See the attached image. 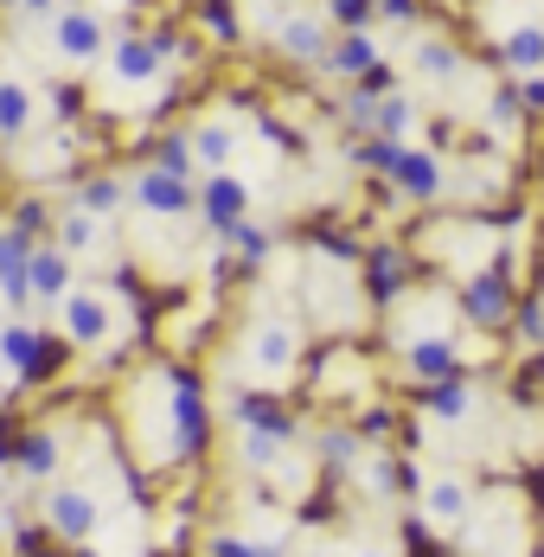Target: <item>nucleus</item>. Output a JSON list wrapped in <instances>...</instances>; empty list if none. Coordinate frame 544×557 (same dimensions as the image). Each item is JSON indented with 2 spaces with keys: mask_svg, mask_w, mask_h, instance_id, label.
<instances>
[{
  "mask_svg": "<svg viewBox=\"0 0 544 557\" xmlns=\"http://www.w3.org/2000/svg\"><path fill=\"white\" fill-rule=\"evenodd\" d=\"M512 339L532 346V352H544V295H526V301H519V314H512Z\"/></svg>",
  "mask_w": 544,
  "mask_h": 557,
  "instance_id": "41",
  "label": "nucleus"
},
{
  "mask_svg": "<svg viewBox=\"0 0 544 557\" xmlns=\"http://www.w3.org/2000/svg\"><path fill=\"white\" fill-rule=\"evenodd\" d=\"M148 168H166V173H180V180H199V148H193V128H166V135H154L148 148Z\"/></svg>",
  "mask_w": 544,
  "mask_h": 557,
  "instance_id": "27",
  "label": "nucleus"
},
{
  "mask_svg": "<svg viewBox=\"0 0 544 557\" xmlns=\"http://www.w3.org/2000/svg\"><path fill=\"white\" fill-rule=\"evenodd\" d=\"M97 237H103V224H97V212H84V206H71V212L58 219V237H52V244H64V250L77 257V250H97Z\"/></svg>",
  "mask_w": 544,
  "mask_h": 557,
  "instance_id": "37",
  "label": "nucleus"
},
{
  "mask_svg": "<svg viewBox=\"0 0 544 557\" xmlns=\"http://www.w3.org/2000/svg\"><path fill=\"white\" fill-rule=\"evenodd\" d=\"M321 13L333 20V33H372L379 26V0H326Z\"/></svg>",
  "mask_w": 544,
  "mask_h": 557,
  "instance_id": "39",
  "label": "nucleus"
},
{
  "mask_svg": "<svg viewBox=\"0 0 544 557\" xmlns=\"http://www.w3.org/2000/svg\"><path fill=\"white\" fill-rule=\"evenodd\" d=\"M58 468H64V443H58V430L52 423H26L20 455H13V474H26V481H52Z\"/></svg>",
  "mask_w": 544,
  "mask_h": 557,
  "instance_id": "22",
  "label": "nucleus"
},
{
  "mask_svg": "<svg viewBox=\"0 0 544 557\" xmlns=\"http://www.w3.org/2000/svg\"><path fill=\"white\" fill-rule=\"evenodd\" d=\"M308 391H314V404H366V391H372V366H366V352L359 346H321L314 352V372H308Z\"/></svg>",
  "mask_w": 544,
  "mask_h": 557,
  "instance_id": "5",
  "label": "nucleus"
},
{
  "mask_svg": "<svg viewBox=\"0 0 544 557\" xmlns=\"http://www.w3.org/2000/svg\"><path fill=\"white\" fill-rule=\"evenodd\" d=\"M64 557H103L97 545H64Z\"/></svg>",
  "mask_w": 544,
  "mask_h": 557,
  "instance_id": "50",
  "label": "nucleus"
},
{
  "mask_svg": "<svg viewBox=\"0 0 544 557\" xmlns=\"http://www.w3.org/2000/svg\"><path fill=\"white\" fill-rule=\"evenodd\" d=\"M166 391H173V468H199L212 455V397L199 366L166 359Z\"/></svg>",
  "mask_w": 544,
  "mask_h": 557,
  "instance_id": "2",
  "label": "nucleus"
},
{
  "mask_svg": "<svg viewBox=\"0 0 544 557\" xmlns=\"http://www.w3.org/2000/svg\"><path fill=\"white\" fill-rule=\"evenodd\" d=\"M397 372L423 391V385H442V379H461L468 359H461V346H455L448 334H417V339L397 346Z\"/></svg>",
  "mask_w": 544,
  "mask_h": 557,
  "instance_id": "9",
  "label": "nucleus"
},
{
  "mask_svg": "<svg viewBox=\"0 0 544 557\" xmlns=\"http://www.w3.org/2000/svg\"><path fill=\"white\" fill-rule=\"evenodd\" d=\"M64 7H71V0H26V7H20V13H26V20H58V13H64Z\"/></svg>",
  "mask_w": 544,
  "mask_h": 557,
  "instance_id": "48",
  "label": "nucleus"
},
{
  "mask_svg": "<svg viewBox=\"0 0 544 557\" xmlns=\"http://www.w3.org/2000/svg\"><path fill=\"white\" fill-rule=\"evenodd\" d=\"M326 52H333V20L326 13H288L275 26V58L295 64V71H321Z\"/></svg>",
  "mask_w": 544,
  "mask_h": 557,
  "instance_id": "11",
  "label": "nucleus"
},
{
  "mask_svg": "<svg viewBox=\"0 0 544 557\" xmlns=\"http://www.w3.org/2000/svg\"><path fill=\"white\" fill-rule=\"evenodd\" d=\"M353 430L366 436V448H391L397 436H410V423H404L397 404H359L353 410Z\"/></svg>",
  "mask_w": 544,
  "mask_h": 557,
  "instance_id": "30",
  "label": "nucleus"
},
{
  "mask_svg": "<svg viewBox=\"0 0 544 557\" xmlns=\"http://www.w3.org/2000/svg\"><path fill=\"white\" fill-rule=\"evenodd\" d=\"M33 352H39V327H26V321H13V327H0V359L13 366V379L33 366Z\"/></svg>",
  "mask_w": 544,
  "mask_h": 557,
  "instance_id": "40",
  "label": "nucleus"
},
{
  "mask_svg": "<svg viewBox=\"0 0 544 557\" xmlns=\"http://www.w3.org/2000/svg\"><path fill=\"white\" fill-rule=\"evenodd\" d=\"M224 250H237V263H244V270L257 276V270L270 263L275 237H270V231H263V224H257V219H250V224H237V231H231V244H224Z\"/></svg>",
  "mask_w": 544,
  "mask_h": 557,
  "instance_id": "35",
  "label": "nucleus"
},
{
  "mask_svg": "<svg viewBox=\"0 0 544 557\" xmlns=\"http://www.w3.org/2000/svg\"><path fill=\"white\" fill-rule=\"evenodd\" d=\"M193 148H199V168L206 173H224L231 154H237V128H231V122H199V128H193Z\"/></svg>",
  "mask_w": 544,
  "mask_h": 557,
  "instance_id": "33",
  "label": "nucleus"
},
{
  "mask_svg": "<svg viewBox=\"0 0 544 557\" xmlns=\"http://www.w3.org/2000/svg\"><path fill=\"white\" fill-rule=\"evenodd\" d=\"M0 237H7V224H0Z\"/></svg>",
  "mask_w": 544,
  "mask_h": 557,
  "instance_id": "55",
  "label": "nucleus"
},
{
  "mask_svg": "<svg viewBox=\"0 0 544 557\" xmlns=\"http://www.w3.org/2000/svg\"><path fill=\"white\" fill-rule=\"evenodd\" d=\"M20 7H26V0H0V13H20Z\"/></svg>",
  "mask_w": 544,
  "mask_h": 557,
  "instance_id": "51",
  "label": "nucleus"
},
{
  "mask_svg": "<svg viewBox=\"0 0 544 557\" xmlns=\"http://www.w3.org/2000/svg\"><path fill=\"white\" fill-rule=\"evenodd\" d=\"M397 154H404V141H384V135H353L346 141V161L366 173V180H391L397 173Z\"/></svg>",
  "mask_w": 544,
  "mask_h": 557,
  "instance_id": "31",
  "label": "nucleus"
},
{
  "mask_svg": "<svg viewBox=\"0 0 544 557\" xmlns=\"http://www.w3.org/2000/svg\"><path fill=\"white\" fill-rule=\"evenodd\" d=\"M423 519H430V532H468V519H474V487L461 481V474H442L423 487Z\"/></svg>",
  "mask_w": 544,
  "mask_h": 557,
  "instance_id": "15",
  "label": "nucleus"
},
{
  "mask_svg": "<svg viewBox=\"0 0 544 557\" xmlns=\"http://www.w3.org/2000/svg\"><path fill=\"white\" fill-rule=\"evenodd\" d=\"M58 219H64V212H58L46 193H20V199H13V219H7V224H13L20 237H33V244H52Z\"/></svg>",
  "mask_w": 544,
  "mask_h": 557,
  "instance_id": "29",
  "label": "nucleus"
},
{
  "mask_svg": "<svg viewBox=\"0 0 544 557\" xmlns=\"http://www.w3.org/2000/svg\"><path fill=\"white\" fill-rule=\"evenodd\" d=\"M417 410L435 417V423H448V430L468 423V417H474V385H468V372H461V379H442V385H423L417 391Z\"/></svg>",
  "mask_w": 544,
  "mask_h": 557,
  "instance_id": "24",
  "label": "nucleus"
},
{
  "mask_svg": "<svg viewBox=\"0 0 544 557\" xmlns=\"http://www.w3.org/2000/svg\"><path fill=\"white\" fill-rule=\"evenodd\" d=\"M193 20L212 33V46H237V39H244V20H237L231 0H193Z\"/></svg>",
  "mask_w": 544,
  "mask_h": 557,
  "instance_id": "34",
  "label": "nucleus"
},
{
  "mask_svg": "<svg viewBox=\"0 0 544 557\" xmlns=\"http://www.w3.org/2000/svg\"><path fill=\"white\" fill-rule=\"evenodd\" d=\"M161 71H166V58L154 52V39H148V33H135V26L109 46V77H115V84H154Z\"/></svg>",
  "mask_w": 544,
  "mask_h": 557,
  "instance_id": "18",
  "label": "nucleus"
},
{
  "mask_svg": "<svg viewBox=\"0 0 544 557\" xmlns=\"http://www.w3.org/2000/svg\"><path fill=\"white\" fill-rule=\"evenodd\" d=\"M7 404H13V391H7V385H0V410H7Z\"/></svg>",
  "mask_w": 544,
  "mask_h": 557,
  "instance_id": "53",
  "label": "nucleus"
},
{
  "mask_svg": "<svg viewBox=\"0 0 544 557\" xmlns=\"http://www.w3.org/2000/svg\"><path fill=\"white\" fill-rule=\"evenodd\" d=\"M410 128H417V103L404 97V90H391L379 103V128L372 135H384V141H410Z\"/></svg>",
  "mask_w": 544,
  "mask_h": 557,
  "instance_id": "38",
  "label": "nucleus"
},
{
  "mask_svg": "<svg viewBox=\"0 0 544 557\" xmlns=\"http://www.w3.org/2000/svg\"><path fill=\"white\" fill-rule=\"evenodd\" d=\"M231 423L237 430H263V436H282V443H301L308 436V423H301V410L270 385H244L231 391Z\"/></svg>",
  "mask_w": 544,
  "mask_h": 557,
  "instance_id": "7",
  "label": "nucleus"
},
{
  "mask_svg": "<svg viewBox=\"0 0 544 557\" xmlns=\"http://www.w3.org/2000/svg\"><path fill=\"white\" fill-rule=\"evenodd\" d=\"M33 122H39V97L26 84H0V135L20 141V135H33Z\"/></svg>",
  "mask_w": 544,
  "mask_h": 557,
  "instance_id": "32",
  "label": "nucleus"
},
{
  "mask_svg": "<svg viewBox=\"0 0 544 557\" xmlns=\"http://www.w3.org/2000/svg\"><path fill=\"white\" fill-rule=\"evenodd\" d=\"M128 199L148 212V219H161V224H186V219H199V180H180V173H166V168H141L128 173Z\"/></svg>",
  "mask_w": 544,
  "mask_h": 557,
  "instance_id": "6",
  "label": "nucleus"
},
{
  "mask_svg": "<svg viewBox=\"0 0 544 557\" xmlns=\"http://www.w3.org/2000/svg\"><path fill=\"white\" fill-rule=\"evenodd\" d=\"M423 7H430V0H379V20L384 26H417Z\"/></svg>",
  "mask_w": 544,
  "mask_h": 557,
  "instance_id": "45",
  "label": "nucleus"
},
{
  "mask_svg": "<svg viewBox=\"0 0 544 557\" xmlns=\"http://www.w3.org/2000/svg\"><path fill=\"white\" fill-rule=\"evenodd\" d=\"M410 71H417L423 84H455V77L468 71V52H461L448 33H417V39H410Z\"/></svg>",
  "mask_w": 544,
  "mask_h": 557,
  "instance_id": "19",
  "label": "nucleus"
},
{
  "mask_svg": "<svg viewBox=\"0 0 544 557\" xmlns=\"http://www.w3.org/2000/svg\"><path fill=\"white\" fill-rule=\"evenodd\" d=\"M314 468H321L326 481H339V474H359V468H366V436L353 430V417L314 430Z\"/></svg>",
  "mask_w": 544,
  "mask_h": 557,
  "instance_id": "14",
  "label": "nucleus"
},
{
  "mask_svg": "<svg viewBox=\"0 0 544 557\" xmlns=\"http://www.w3.org/2000/svg\"><path fill=\"white\" fill-rule=\"evenodd\" d=\"M539 288H544V237H539Z\"/></svg>",
  "mask_w": 544,
  "mask_h": 557,
  "instance_id": "52",
  "label": "nucleus"
},
{
  "mask_svg": "<svg viewBox=\"0 0 544 557\" xmlns=\"http://www.w3.org/2000/svg\"><path fill=\"white\" fill-rule=\"evenodd\" d=\"M391 186L404 193V206H442V193H448V168H442V154H435V148H417V141H404Z\"/></svg>",
  "mask_w": 544,
  "mask_h": 557,
  "instance_id": "12",
  "label": "nucleus"
},
{
  "mask_svg": "<svg viewBox=\"0 0 544 557\" xmlns=\"http://www.w3.org/2000/svg\"><path fill=\"white\" fill-rule=\"evenodd\" d=\"M526 494H532V506H539V512H544V461H539V468H532V474H526Z\"/></svg>",
  "mask_w": 544,
  "mask_h": 557,
  "instance_id": "49",
  "label": "nucleus"
},
{
  "mask_svg": "<svg viewBox=\"0 0 544 557\" xmlns=\"http://www.w3.org/2000/svg\"><path fill=\"white\" fill-rule=\"evenodd\" d=\"M493 64L506 77H539L544 71V20H519L493 39Z\"/></svg>",
  "mask_w": 544,
  "mask_h": 557,
  "instance_id": "16",
  "label": "nucleus"
},
{
  "mask_svg": "<svg viewBox=\"0 0 544 557\" xmlns=\"http://www.w3.org/2000/svg\"><path fill=\"white\" fill-rule=\"evenodd\" d=\"M39 519L58 532V545H90L97 525H103V500L90 487H52L46 506H39Z\"/></svg>",
  "mask_w": 544,
  "mask_h": 557,
  "instance_id": "10",
  "label": "nucleus"
},
{
  "mask_svg": "<svg viewBox=\"0 0 544 557\" xmlns=\"http://www.w3.org/2000/svg\"><path fill=\"white\" fill-rule=\"evenodd\" d=\"M148 39H154V52H161L166 64H180V58L193 52V46H186V33H180V26H173V20H166V26H154V33H148Z\"/></svg>",
  "mask_w": 544,
  "mask_h": 557,
  "instance_id": "43",
  "label": "nucleus"
},
{
  "mask_svg": "<svg viewBox=\"0 0 544 557\" xmlns=\"http://www.w3.org/2000/svg\"><path fill=\"white\" fill-rule=\"evenodd\" d=\"M71 186H77V199H71V206H84V212H97V219L122 212V199H128V180H122V173L71 168Z\"/></svg>",
  "mask_w": 544,
  "mask_h": 557,
  "instance_id": "26",
  "label": "nucleus"
},
{
  "mask_svg": "<svg viewBox=\"0 0 544 557\" xmlns=\"http://www.w3.org/2000/svg\"><path fill=\"white\" fill-rule=\"evenodd\" d=\"M0 141H7V135H0Z\"/></svg>",
  "mask_w": 544,
  "mask_h": 557,
  "instance_id": "56",
  "label": "nucleus"
},
{
  "mask_svg": "<svg viewBox=\"0 0 544 557\" xmlns=\"http://www.w3.org/2000/svg\"><path fill=\"white\" fill-rule=\"evenodd\" d=\"M71 352H77V339H71V334H46V327H39V352H33V366H26L13 385H20V391L58 385V379H64V366H71Z\"/></svg>",
  "mask_w": 544,
  "mask_h": 557,
  "instance_id": "25",
  "label": "nucleus"
},
{
  "mask_svg": "<svg viewBox=\"0 0 544 557\" xmlns=\"http://www.w3.org/2000/svg\"><path fill=\"white\" fill-rule=\"evenodd\" d=\"M519 103H526L532 122H544V71H539V77H519Z\"/></svg>",
  "mask_w": 544,
  "mask_h": 557,
  "instance_id": "47",
  "label": "nucleus"
},
{
  "mask_svg": "<svg viewBox=\"0 0 544 557\" xmlns=\"http://www.w3.org/2000/svg\"><path fill=\"white\" fill-rule=\"evenodd\" d=\"M77 282V257L64 244H39L33 250V301H64Z\"/></svg>",
  "mask_w": 544,
  "mask_h": 557,
  "instance_id": "23",
  "label": "nucleus"
},
{
  "mask_svg": "<svg viewBox=\"0 0 544 557\" xmlns=\"http://www.w3.org/2000/svg\"><path fill=\"white\" fill-rule=\"evenodd\" d=\"M52 39H58V52L71 58V64H97V58H103V46H109L103 20H97L84 0H71V7L52 20Z\"/></svg>",
  "mask_w": 544,
  "mask_h": 557,
  "instance_id": "13",
  "label": "nucleus"
},
{
  "mask_svg": "<svg viewBox=\"0 0 544 557\" xmlns=\"http://www.w3.org/2000/svg\"><path fill=\"white\" fill-rule=\"evenodd\" d=\"M519 282H512V257L493 250L487 263H474L468 276L455 282V314L474 327V334H512V314H519Z\"/></svg>",
  "mask_w": 544,
  "mask_h": 557,
  "instance_id": "1",
  "label": "nucleus"
},
{
  "mask_svg": "<svg viewBox=\"0 0 544 557\" xmlns=\"http://www.w3.org/2000/svg\"><path fill=\"white\" fill-rule=\"evenodd\" d=\"M58 308H64V334L77 339V346H90V352H97V346L115 334V314H109V301H103V295H90V288H71Z\"/></svg>",
  "mask_w": 544,
  "mask_h": 557,
  "instance_id": "17",
  "label": "nucleus"
},
{
  "mask_svg": "<svg viewBox=\"0 0 544 557\" xmlns=\"http://www.w3.org/2000/svg\"><path fill=\"white\" fill-rule=\"evenodd\" d=\"M33 250H39V244L7 224V237H0V301H7V308H26V301H33Z\"/></svg>",
  "mask_w": 544,
  "mask_h": 557,
  "instance_id": "20",
  "label": "nucleus"
},
{
  "mask_svg": "<svg viewBox=\"0 0 544 557\" xmlns=\"http://www.w3.org/2000/svg\"><path fill=\"white\" fill-rule=\"evenodd\" d=\"M372 64H384V52H379L372 33H333V52H326L321 77H333V84H359Z\"/></svg>",
  "mask_w": 544,
  "mask_h": 557,
  "instance_id": "21",
  "label": "nucleus"
},
{
  "mask_svg": "<svg viewBox=\"0 0 544 557\" xmlns=\"http://www.w3.org/2000/svg\"><path fill=\"white\" fill-rule=\"evenodd\" d=\"M199 224L212 231L218 244H231L237 224H250V186L237 173H199Z\"/></svg>",
  "mask_w": 544,
  "mask_h": 557,
  "instance_id": "8",
  "label": "nucleus"
},
{
  "mask_svg": "<svg viewBox=\"0 0 544 557\" xmlns=\"http://www.w3.org/2000/svg\"><path fill=\"white\" fill-rule=\"evenodd\" d=\"M423 276V263H417V250L410 244H366V257H359V295L372 301V308H397L410 288Z\"/></svg>",
  "mask_w": 544,
  "mask_h": 557,
  "instance_id": "4",
  "label": "nucleus"
},
{
  "mask_svg": "<svg viewBox=\"0 0 544 557\" xmlns=\"http://www.w3.org/2000/svg\"><path fill=\"white\" fill-rule=\"evenodd\" d=\"M206 557H288L282 545H250V539H237V532H212L206 539Z\"/></svg>",
  "mask_w": 544,
  "mask_h": 557,
  "instance_id": "42",
  "label": "nucleus"
},
{
  "mask_svg": "<svg viewBox=\"0 0 544 557\" xmlns=\"http://www.w3.org/2000/svg\"><path fill=\"white\" fill-rule=\"evenodd\" d=\"M20 436H26V417L0 410V468H13V455H20Z\"/></svg>",
  "mask_w": 544,
  "mask_h": 557,
  "instance_id": "44",
  "label": "nucleus"
},
{
  "mask_svg": "<svg viewBox=\"0 0 544 557\" xmlns=\"http://www.w3.org/2000/svg\"><path fill=\"white\" fill-rule=\"evenodd\" d=\"M301 352H308V334H301V321L295 314H282V308H263L257 321H250V346H244V366L263 379V385H282V379H295L301 372Z\"/></svg>",
  "mask_w": 544,
  "mask_h": 557,
  "instance_id": "3",
  "label": "nucleus"
},
{
  "mask_svg": "<svg viewBox=\"0 0 544 557\" xmlns=\"http://www.w3.org/2000/svg\"><path fill=\"white\" fill-rule=\"evenodd\" d=\"M359 557H384V552H359Z\"/></svg>",
  "mask_w": 544,
  "mask_h": 557,
  "instance_id": "54",
  "label": "nucleus"
},
{
  "mask_svg": "<svg viewBox=\"0 0 544 557\" xmlns=\"http://www.w3.org/2000/svg\"><path fill=\"white\" fill-rule=\"evenodd\" d=\"M359 90H366V97H391V90H397V64H391V58H384V64H372V71L359 77Z\"/></svg>",
  "mask_w": 544,
  "mask_h": 557,
  "instance_id": "46",
  "label": "nucleus"
},
{
  "mask_svg": "<svg viewBox=\"0 0 544 557\" xmlns=\"http://www.w3.org/2000/svg\"><path fill=\"white\" fill-rule=\"evenodd\" d=\"M288 448H295V443H282V436L244 430V436H237V461H244L257 481H282V468H288Z\"/></svg>",
  "mask_w": 544,
  "mask_h": 557,
  "instance_id": "28",
  "label": "nucleus"
},
{
  "mask_svg": "<svg viewBox=\"0 0 544 557\" xmlns=\"http://www.w3.org/2000/svg\"><path fill=\"white\" fill-rule=\"evenodd\" d=\"M487 122L499 128V135H519V128L532 122V115H526V103H519V77H506V84L487 97Z\"/></svg>",
  "mask_w": 544,
  "mask_h": 557,
  "instance_id": "36",
  "label": "nucleus"
}]
</instances>
